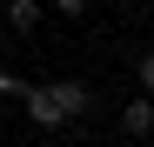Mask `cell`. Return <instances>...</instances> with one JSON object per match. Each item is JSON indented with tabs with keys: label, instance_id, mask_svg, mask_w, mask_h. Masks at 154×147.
<instances>
[{
	"label": "cell",
	"instance_id": "1",
	"mask_svg": "<svg viewBox=\"0 0 154 147\" xmlns=\"http://www.w3.org/2000/svg\"><path fill=\"white\" fill-rule=\"evenodd\" d=\"M20 107H27V120L34 127H67V114H60V100H54V80H27V94H20Z\"/></svg>",
	"mask_w": 154,
	"mask_h": 147
},
{
	"label": "cell",
	"instance_id": "2",
	"mask_svg": "<svg viewBox=\"0 0 154 147\" xmlns=\"http://www.w3.org/2000/svg\"><path fill=\"white\" fill-rule=\"evenodd\" d=\"M121 127L134 134V140H147V134H154V94H134V100L121 107Z\"/></svg>",
	"mask_w": 154,
	"mask_h": 147
},
{
	"label": "cell",
	"instance_id": "3",
	"mask_svg": "<svg viewBox=\"0 0 154 147\" xmlns=\"http://www.w3.org/2000/svg\"><path fill=\"white\" fill-rule=\"evenodd\" d=\"M54 100H60L67 120H81V114L94 107V87H87V80H54Z\"/></svg>",
	"mask_w": 154,
	"mask_h": 147
},
{
	"label": "cell",
	"instance_id": "4",
	"mask_svg": "<svg viewBox=\"0 0 154 147\" xmlns=\"http://www.w3.org/2000/svg\"><path fill=\"white\" fill-rule=\"evenodd\" d=\"M7 27L14 34H34L40 27V0H7Z\"/></svg>",
	"mask_w": 154,
	"mask_h": 147
},
{
	"label": "cell",
	"instance_id": "5",
	"mask_svg": "<svg viewBox=\"0 0 154 147\" xmlns=\"http://www.w3.org/2000/svg\"><path fill=\"white\" fill-rule=\"evenodd\" d=\"M20 94H27V80H20V74H7V67H0V100H20Z\"/></svg>",
	"mask_w": 154,
	"mask_h": 147
},
{
	"label": "cell",
	"instance_id": "6",
	"mask_svg": "<svg viewBox=\"0 0 154 147\" xmlns=\"http://www.w3.org/2000/svg\"><path fill=\"white\" fill-rule=\"evenodd\" d=\"M134 80H141V94H154V54H141V60H134Z\"/></svg>",
	"mask_w": 154,
	"mask_h": 147
},
{
	"label": "cell",
	"instance_id": "7",
	"mask_svg": "<svg viewBox=\"0 0 154 147\" xmlns=\"http://www.w3.org/2000/svg\"><path fill=\"white\" fill-rule=\"evenodd\" d=\"M87 7H94V0H54V14H67V20H81Z\"/></svg>",
	"mask_w": 154,
	"mask_h": 147
}]
</instances>
